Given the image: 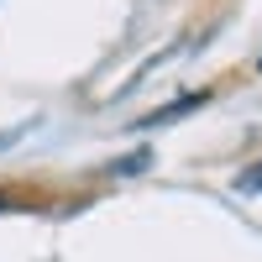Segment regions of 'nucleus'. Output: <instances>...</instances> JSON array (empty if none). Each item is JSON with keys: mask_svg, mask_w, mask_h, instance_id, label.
Listing matches in <instances>:
<instances>
[{"mask_svg": "<svg viewBox=\"0 0 262 262\" xmlns=\"http://www.w3.org/2000/svg\"><path fill=\"white\" fill-rule=\"evenodd\" d=\"M236 189H242V194H262V158L242 173V184H236Z\"/></svg>", "mask_w": 262, "mask_h": 262, "instance_id": "nucleus-3", "label": "nucleus"}, {"mask_svg": "<svg viewBox=\"0 0 262 262\" xmlns=\"http://www.w3.org/2000/svg\"><path fill=\"white\" fill-rule=\"evenodd\" d=\"M205 100H210V90H189V95H179V100H168L163 111L142 116V121H137V131H158V126H168V121H179V116H189V111H200Z\"/></svg>", "mask_w": 262, "mask_h": 262, "instance_id": "nucleus-1", "label": "nucleus"}, {"mask_svg": "<svg viewBox=\"0 0 262 262\" xmlns=\"http://www.w3.org/2000/svg\"><path fill=\"white\" fill-rule=\"evenodd\" d=\"M147 168H152V147H137L131 158H116L105 173H111V179H131V173H147Z\"/></svg>", "mask_w": 262, "mask_h": 262, "instance_id": "nucleus-2", "label": "nucleus"}, {"mask_svg": "<svg viewBox=\"0 0 262 262\" xmlns=\"http://www.w3.org/2000/svg\"><path fill=\"white\" fill-rule=\"evenodd\" d=\"M257 74H262V53H257Z\"/></svg>", "mask_w": 262, "mask_h": 262, "instance_id": "nucleus-4", "label": "nucleus"}]
</instances>
